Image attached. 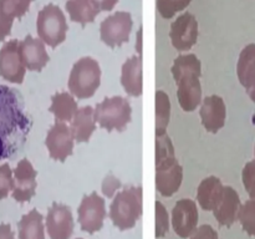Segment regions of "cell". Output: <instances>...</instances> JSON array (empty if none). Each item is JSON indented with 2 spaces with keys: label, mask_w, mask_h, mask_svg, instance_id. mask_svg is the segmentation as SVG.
<instances>
[{
  "label": "cell",
  "mask_w": 255,
  "mask_h": 239,
  "mask_svg": "<svg viewBox=\"0 0 255 239\" xmlns=\"http://www.w3.org/2000/svg\"><path fill=\"white\" fill-rule=\"evenodd\" d=\"M0 239H15L14 232H12L10 224H0Z\"/></svg>",
  "instance_id": "obj_35"
},
{
  "label": "cell",
  "mask_w": 255,
  "mask_h": 239,
  "mask_svg": "<svg viewBox=\"0 0 255 239\" xmlns=\"http://www.w3.org/2000/svg\"><path fill=\"white\" fill-rule=\"evenodd\" d=\"M31 127L21 94L0 85V161L16 156L24 148Z\"/></svg>",
  "instance_id": "obj_1"
},
{
  "label": "cell",
  "mask_w": 255,
  "mask_h": 239,
  "mask_svg": "<svg viewBox=\"0 0 255 239\" xmlns=\"http://www.w3.org/2000/svg\"><path fill=\"white\" fill-rule=\"evenodd\" d=\"M45 227L50 239H70L74 233V217L70 207L54 202L47 211Z\"/></svg>",
  "instance_id": "obj_13"
},
{
  "label": "cell",
  "mask_w": 255,
  "mask_h": 239,
  "mask_svg": "<svg viewBox=\"0 0 255 239\" xmlns=\"http://www.w3.org/2000/svg\"><path fill=\"white\" fill-rule=\"evenodd\" d=\"M254 153H255V148H254Z\"/></svg>",
  "instance_id": "obj_39"
},
{
  "label": "cell",
  "mask_w": 255,
  "mask_h": 239,
  "mask_svg": "<svg viewBox=\"0 0 255 239\" xmlns=\"http://www.w3.org/2000/svg\"><path fill=\"white\" fill-rule=\"evenodd\" d=\"M106 214V202L101 196L96 192L84 196L77 208V219L81 231L89 234L100 232L104 227Z\"/></svg>",
  "instance_id": "obj_8"
},
{
  "label": "cell",
  "mask_w": 255,
  "mask_h": 239,
  "mask_svg": "<svg viewBox=\"0 0 255 239\" xmlns=\"http://www.w3.org/2000/svg\"><path fill=\"white\" fill-rule=\"evenodd\" d=\"M65 9L69 12L70 19L74 22H79L82 26L89 22H94L101 11L95 0H67Z\"/></svg>",
  "instance_id": "obj_23"
},
{
  "label": "cell",
  "mask_w": 255,
  "mask_h": 239,
  "mask_svg": "<svg viewBox=\"0 0 255 239\" xmlns=\"http://www.w3.org/2000/svg\"><path fill=\"white\" fill-rule=\"evenodd\" d=\"M14 189V173L7 163L0 164V201Z\"/></svg>",
  "instance_id": "obj_30"
},
{
  "label": "cell",
  "mask_w": 255,
  "mask_h": 239,
  "mask_svg": "<svg viewBox=\"0 0 255 239\" xmlns=\"http://www.w3.org/2000/svg\"><path fill=\"white\" fill-rule=\"evenodd\" d=\"M172 75L178 90L177 97L182 109L186 112H192L202 102L201 60L194 54L179 55L171 69Z\"/></svg>",
  "instance_id": "obj_2"
},
{
  "label": "cell",
  "mask_w": 255,
  "mask_h": 239,
  "mask_svg": "<svg viewBox=\"0 0 255 239\" xmlns=\"http://www.w3.org/2000/svg\"><path fill=\"white\" fill-rule=\"evenodd\" d=\"M192 0H157V10L164 19H172L177 12L186 9Z\"/></svg>",
  "instance_id": "obj_29"
},
{
  "label": "cell",
  "mask_w": 255,
  "mask_h": 239,
  "mask_svg": "<svg viewBox=\"0 0 255 239\" xmlns=\"http://www.w3.org/2000/svg\"><path fill=\"white\" fill-rule=\"evenodd\" d=\"M95 2L99 5L101 11H110V10H112L116 6L119 0H95Z\"/></svg>",
  "instance_id": "obj_36"
},
{
  "label": "cell",
  "mask_w": 255,
  "mask_h": 239,
  "mask_svg": "<svg viewBox=\"0 0 255 239\" xmlns=\"http://www.w3.org/2000/svg\"><path fill=\"white\" fill-rule=\"evenodd\" d=\"M20 55L25 67L30 71L40 72L50 61L45 42L41 39H35L31 35H26L25 39L20 41Z\"/></svg>",
  "instance_id": "obj_17"
},
{
  "label": "cell",
  "mask_w": 255,
  "mask_h": 239,
  "mask_svg": "<svg viewBox=\"0 0 255 239\" xmlns=\"http://www.w3.org/2000/svg\"><path fill=\"white\" fill-rule=\"evenodd\" d=\"M133 20L129 12L117 11L110 15L100 25V37L111 49L120 47L129 40Z\"/></svg>",
  "instance_id": "obj_9"
},
{
  "label": "cell",
  "mask_w": 255,
  "mask_h": 239,
  "mask_svg": "<svg viewBox=\"0 0 255 239\" xmlns=\"http://www.w3.org/2000/svg\"><path fill=\"white\" fill-rule=\"evenodd\" d=\"M77 110L79 107H77L76 100L69 92H56L51 97V105L49 107V111L54 114L56 121L71 122Z\"/></svg>",
  "instance_id": "obj_25"
},
{
  "label": "cell",
  "mask_w": 255,
  "mask_h": 239,
  "mask_svg": "<svg viewBox=\"0 0 255 239\" xmlns=\"http://www.w3.org/2000/svg\"><path fill=\"white\" fill-rule=\"evenodd\" d=\"M100 84L101 67L94 57L85 56L75 62L67 82L71 95L80 100L90 99L94 96Z\"/></svg>",
  "instance_id": "obj_5"
},
{
  "label": "cell",
  "mask_w": 255,
  "mask_h": 239,
  "mask_svg": "<svg viewBox=\"0 0 255 239\" xmlns=\"http://www.w3.org/2000/svg\"><path fill=\"white\" fill-rule=\"evenodd\" d=\"M199 213L197 203L192 199H179L172 211V227L181 238H189L198 227Z\"/></svg>",
  "instance_id": "obj_12"
},
{
  "label": "cell",
  "mask_w": 255,
  "mask_h": 239,
  "mask_svg": "<svg viewBox=\"0 0 255 239\" xmlns=\"http://www.w3.org/2000/svg\"><path fill=\"white\" fill-rule=\"evenodd\" d=\"M132 109L128 100L122 96L106 97L97 104L95 120L106 131H124L131 122Z\"/></svg>",
  "instance_id": "obj_6"
},
{
  "label": "cell",
  "mask_w": 255,
  "mask_h": 239,
  "mask_svg": "<svg viewBox=\"0 0 255 239\" xmlns=\"http://www.w3.org/2000/svg\"><path fill=\"white\" fill-rule=\"evenodd\" d=\"M76 239H84V238H76Z\"/></svg>",
  "instance_id": "obj_38"
},
{
  "label": "cell",
  "mask_w": 255,
  "mask_h": 239,
  "mask_svg": "<svg viewBox=\"0 0 255 239\" xmlns=\"http://www.w3.org/2000/svg\"><path fill=\"white\" fill-rule=\"evenodd\" d=\"M34 0H0V21L12 27L14 19H21Z\"/></svg>",
  "instance_id": "obj_26"
},
{
  "label": "cell",
  "mask_w": 255,
  "mask_h": 239,
  "mask_svg": "<svg viewBox=\"0 0 255 239\" xmlns=\"http://www.w3.org/2000/svg\"><path fill=\"white\" fill-rule=\"evenodd\" d=\"M142 56H132L125 61L121 70V84L129 96L138 97L143 92Z\"/></svg>",
  "instance_id": "obj_19"
},
{
  "label": "cell",
  "mask_w": 255,
  "mask_h": 239,
  "mask_svg": "<svg viewBox=\"0 0 255 239\" xmlns=\"http://www.w3.org/2000/svg\"><path fill=\"white\" fill-rule=\"evenodd\" d=\"M44 217L37 209L24 214L17 223L19 239H45Z\"/></svg>",
  "instance_id": "obj_24"
},
{
  "label": "cell",
  "mask_w": 255,
  "mask_h": 239,
  "mask_svg": "<svg viewBox=\"0 0 255 239\" xmlns=\"http://www.w3.org/2000/svg\"><path fill=\"white\" fill-rule=\"evenodd\" d=\"M183 168L178 163L168 136L156 139V188L163 197H172L181 188Z\"/></svg>",
  "instance_id": "obj_3"
},
{
  "label": "cell",
  "mask_w": 255,
  "mask_h": 239,
  "mask_svg": "<svg viewBox=\"0 0 255 239\" xmlns=\"http://www.w3.org/2000/svg\"><path fill=\"white\" fill-rule=\"evenodd\" d=\"M143 212L142 187H126L116 193L110 206V219L120 231H128L136 226Z\"/></svg>",
  "instance_id": "obj_4"
},
{
  "label": "cell",
  "mask_w": 255,
  "mask_h": 239,
  "mask_svg": "<svg viewBox=\"0 0 255 239\" xmlns=\"http://www.w3.org/2000/svg\"><path fill=\"white\" fill-rule=\"evenodd\" d=\"M154 207H156V237L162 238L169 231V216L166 207L161 202L157 201Z\"/></svg>",
  "instance_id": "obj_31"
},
{
  "label": "cell",
  "mask_w": 255,
  "mask_h": 239,
  "mask_svg": "<svg viewBox=\"0 0 255 239\" xmlns=\"http://www.w3.org/2000/svg\"><path fill=\"white\" fill-rule=\"evenodd\" d=\"M224 186L216 176H209L199 183L197 189V201L204 211H212L218 206L223 197Z\"/></svg>",
  "instance_id": "obj_21"
},
{
  "label": "cell",
  "mask_w": 255,
  "mask_h": 239,
  "mask_svg": "<svg viewBox=\"0 0 255 239\" xmlns=\"http://www.w3.org/2000/svg\"><path fill=\"white\" fill-rule=\"evenodd\" d=\"M199 115L204 128L212 133H217L226 124L227 107L224 100L218 95L207 96L203 100Z\"/></svg>",
  "instance_id": "obj_16"
},
{
  "label": "cell",
  "mask_w": 255,
  "mask_h": 239,
  "mask_svg": "<svg viewBox=\"0 0 255 239\" xmlns=\"http://www.w3.org/2000/svg\"><path fill=\"white\" fill-rule=\"evenodd\" d=\"M142 27L137 32V51L139 52V56H142V35H143V31H142Z\"/></svg>",
  "instance_id": "obj_37"
},
{
  "label": "cell",
  "mask_w": 255,
  "mask_h": 239,
  "mask_svg": "<svg viewBox=\"0 0 255 239\" xmlns=\"http://www.w3.org/2000/svg\"><path fill=\"white\" fill-rule=\"evenodd\" d=\"M237 75L242 86L255 104V44H249L242 50L237 64Z\"/></svg>",
  "instance_id": "obj_18"
},
{
  "label": "cell",
  "mask_w": 255,
  "mask_h": 239,
  "mask_svg": "<svg viewBox=\"0 0 255 239\" xmlns=\"http://www.w3.org/2000/svg\"><path fill=\"white\" fill-rule=\"evenodd\" d=\"M171 120V101L162 90L156 92V136H164Z\"/></svg>",
  "instance_id": "obj_27"
},
{
  "label": "cell",
  "mask_w": 255,
  "mask_h": 239,
  "mask_svg": "<svg viewBox=\"0 0 255 239\" xmlns=\"http://www.w3.org/2000/svg\"><path fill=\"white\" fill-rule=\"evenodd\" d=\"M37 172L29 159L24 158L17 163L14 169V189L12 198L17 203H26L31 201L36 193Z\"/></svg>",
  "instance_id": "obj_15"
},
{
  "label": "cell",
  "mask_w": 255,
  "mask_h": 239,
  "mask_svg": "<svg viewBox=\"0 0 255 239\" xmlns=\"http://www.w3.org/2000/svg\"><path fill=\"white\" fill-rule=\"evenodd\" d=\"M237 219L248 236L255 237V201L248 199L241 206Z\"/></svg>",
  "instance_id": "obj_28"
},
{
  "label": "cell",
  "mask_w": 255,
  "mask_h": 239,
  "mask_svg": "<svg viewBox=\"0 0 255 239\" xmlns=\"http://www.w3.org/2000/svg\"><path fill=\"white\" fill-rule=\"evenodd\" d=\"M26 72L21 55L20 42L14 39L5 42L0 49V77L11 84H22Z\"/></svg>",
  "instance_id": "obj_10"
},
{
  "label": "cell",
  "mask_w": 255,
  "mask_h": 239,
  "mask_svg": "<svg viewBox=\"0 0 255 239\" xmlns=\"http://www.w3.org/2000/svg\"><path fill=\"white\" fill-rule=\"evenodd\" d=\"M66 17L57 5L47 4L37 14L36 31L39 39L50 47L55 49L66 40Z\"/></svg>",
  "instance_id": "obj_7"
},
{
  "label": "cell",
  "mask_w": 255,
  "mask_h": 239,
  "mask_svg": "<svg viewBox=\"0 0 255 239\" xmlns=\"http://www.w3.org/2000/svg\"><path fill=\"white\" fill-rule=\"evenodd\" d=\"M72 134L75 141L82 143L89 142L92 133L96 129V120H95V110L91 106H84L77 110L71 121Z\"/></svg>",
  "instance_id": "obj_22"
},
{
  "label": "cell",
  "mask_w": 255,
  "mask_h": 239,
  "mask_svg": "<svg viewBox=\"0 0 255 239\" xmlns=\"http://www.w3.org/2000/svg\"><path fill=\"white\" fill-rule=\"evenodd\" d=\"M172 45L178 51L191 50L198 40V21L191 12H184L171 25L169 31Z\"/></svg>",
  "instance_id": "obj_14"
},
{
  "label": "cell",
  "mask_w": 255,
  "mask_h": 239,
  "mask_svg": "<svg viewBox=\"0 0 255 239\" xmlns=\"http://www.w3.org/2000/svg\"><path fill=\"white\" fill-rule=\"evenodd\" d=\"M74 141L75 138L71 128L65 122L55 121V123L47 132L45 144L52 159L65 162V159L72 154Z\"/></svg>",
  "instance_id": "obj_11"
},
{
  "label": "cell",
  "mask_w": 255,
  "mask_h": 239,
  "mask_svg": "<svg viewBox=\"0 0 255 239\" xmlns=\"http://www.w3.org/2000/svg\"><path fill=\"white\" fill-rule=\"evenodd\" d=\"M120 187H121L120 179L115 177L112 173H110L109 176L105 177L104 182H102V193L107 198H112V197L116 196V192L119 191Z\"/></svg>",
  "instance_id": "obj_33"
},
{
  "label": "cell",
  "mask_w": 255,
  "mask_h": 239,
  "mask_svg": "<svg viewBox=\"0 0 255 239\" xmlns=\"http://www.w3.org/2000/svg\"><path fill=\"white\" fill-rule=\"evenodd\" d=\"M241 206L242 203L238 192L233 187L224 186L223 197L218 206L213 209L214 218L221 226L232 227L237 221Z\"/></svg>",
  "instance_id": "obj_20"
},
{
  "label": "cell",
  "mask_w": 255,
  "mask_h": 239,
  "mask_svg": "<svg viewBox=\"0 0 255 239\" xmlns=\"http://www.w3.org/2000/svg\"><path fill=\"white\" fill-rule=\"evenodd\" d=\"M242 179H243L247 193L249 194L251 199L255 201V159L248 162L244 166L243 172H242Z\"/></svg>",
  "instance_id": "obj_32"
},
{
  "label": "cell",
  "mask_w": 255,
  "mask_h": 239,
  "mask_svg": "<svg viewBox=\"0 0 255 239\" xmlns=\"http://www.w3.org/2000/svg\"><path fill=\"white\" fill-rule=\"evenodd\" d=\"M189 239H219L216 229L209 224H203L194 231Z\"/></svg>",
  "instance_id": "obj_34"
}]
</instances>
